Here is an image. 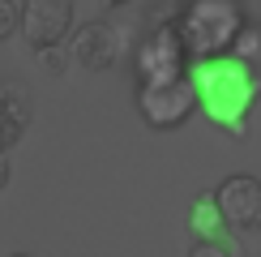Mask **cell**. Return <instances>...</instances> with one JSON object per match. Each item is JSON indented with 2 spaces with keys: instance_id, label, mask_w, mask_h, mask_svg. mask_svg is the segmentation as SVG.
<instances>
[{
  "instance_id": "6da1fadb",
  "label": "cell",
  "mask_w": 261,
  "mask_h": 257,
  "mask_svg": "<svg viewBox=\"0 0 261 257\" xmlns=\"http://www.w3.org/2000/svg\"><path fill=\"white\" fill-rule=\"evenodd\" d=\"M189 82L197 94V112L227 137L244 142L253 107L261 99V69L240 56H210V60H189Z\"/></svg>"
},
{
  "instance_id": "7a4b0ae2",
  "label": "cell",
  "mask_w": 261,
  "mask_h": 257,
  "mask_svg": "<svg viewBox=\"0 0 261 257\" xmlns=\"http://www.w3.org/2000/svg\"><path fill=\"white\" fill-rule=\"evenodd\" d=\"M244 21H248V13L240 0H180L171 26L180 30L189 60H210V56L231 52Z\"/></svg>"
},
{
  "instance_id": "3957f363",
  "label": "cell",
  "mask_w": 261,
  "mask_h": 257,
  "mask_svg": "<svg viewBox=\"0 0 261 257\" xmlns=\"http://www.w3.org/2000/svg\"><path fill=\"white\" fill-rule=\"evenodd\" d=\"M189 73V52H184L180 43V30L167 21H159V26H150L146 35L137 39L133 47V78L137 86H159V82H176Z\"/></svg>"
},
{
  "instance_id": "277c9868",
  "label": "cell",
  "mask_w": 261,
  "mask_h": 257,
  "mask_svg": "<svg viewBox=\"0 0 261 257\" xmlns=\"http://www.w3.org/2000/svg\"><path fill=\"white\" fill-rule=\"evenodd\" d=\"M137 103V116L146 120V128L154 133H171V128H184L197 112V94H193V82L189 73L176 82H159V86H137L133 94Z\"/></svg>"
},
{
  "instance_id": "5b68a950",
  "label": "cell",
  "mask_w": 261,
  "mask_h": 257,
  "mask_svg": "<svg viewBox=\"0 0 261 257\" xmlns=\"http://www.w3.org/2000/svg\"><path fill=\"white\" fill-rule=\"evenodd\" d=\"M69 56L77 60L82 69H90V73H107V69H116V64L128 56V35H124V26H116V21H107V17L82 21L69 35Z\"/></svg>"
},
{
  "instance_id": "8992f818",
  "label": "cell",
  "mask_w": 261,
  "mask_h": 257,
  "mask_svg": "<svg viewBox=\"0 0 261 257\" xmlns=\"http://www.w3.org/2000/svg\"><path fill=\"white\" fill-rule=\"evenodd\" d=\"M214 201H219L231 236H257L261 232V180L248 176V171H231V176L219 180L214 189Z\"/></svg>"
},
{
  "instance_id": "52a82bcc",
  "label": "cell",
  "mask_w": 261,
  "mask_h": 257,
  "mask_svg": "<svg viewBox=\"0 0 261 257\" xmlns=\"http://www.w3.org/2000/svg\"><path fill=\"white\" fill-rule=\"evenodd\" d=\"M17 30L30 47H51L73 35V0H21Z\"/></svg>"
},
{
  "instance_id": "ba28073f",
  "label": "cell",
  "mask_w": 261,
  "mask_h": 257,
  "mask_svg": "<svg viewBox=\"0 0 261 257\" xmlns=\"http://www.w3.org/2000/svg\"><path fill=\"white\" fill-rule=\"evenodd\" d=\"M189 232H193V240L231 244V253L244 257V244H240V236H231V227H227L219 201H214V189H205V193H197V197H193V206H189Z\"/></svg>"
},
{
  "instance_id": "9c48e42d",
  "label": "cell",
  "mask_w": 261,
  "mask_h": 257,
  "mask_svg": "<svg viewBox=\"0 0 261 257\" xmlns=\"http://www.w3.org/2000/svg\"><path fill=\"white\" fill-rule=\"evenodd\" d=\"M30 128V99L17 82H0V150H13Z\"/></svg>"
},
{
  "instance_id": "30bf717a",
  "label": "cell",
  "mask_w": 261,
  "mask_h": 257,
  "mask_svg": "<svg viewBox=\"0 0 261 257\" xmlns=\"http://www.w3.org/2000/svg\"><path fill=\"white\" fill-rule=\"evenodd\" d=\"M231 56H240V60H248V64L261 69V21H244L240 26V35H236V43H231Z\"/></svg>"
},
{
  "instance_id": "8fae6325",
  "label": "cell",
  "mask_w": 261,
  "mask_h": 257,
  "mask_svg": "<svg viewBox=\"0 0 261 257\" xmlns=\"http://www.w3.org/2000/svg\"><path fill=\"white\" fill-rule=\"evenodd\" d=\"M35 60L51 73V78H60V73L69 69V60H73V56L64 52V43H51V47H35Z\"/></svg>"
},
{
  "instance_id": "7c38bea8",
  "label": "cell",
  "mask_w": 261,
  "mask_h": 257,
  "mask_svg": "<svg viewBox=\"0 0 261 257\" xmlns=\"http://www.w3.org/2000/svg\"><path fill=\"white\" fill-rule=\"evenodd\" d=\"M184 257H236L231 244H219V240H193Z\"/></svg>"
},
{
  "instance_id": "4fadbf2b",
  "label": "cell",
  "mask_w": 261,
  "mask_h": 257,
  "mask_svg": "<svg viewBox=\"0 0 261 257\" xmlns=\"http://www.w3.org/2000/svg\"><path fill=\"white\" fill-rule=\"evenodd\" d=\"M17 21H21L17 17V5H13V0H0V43L17 30Z\"/></svg>"
},
{
  "instance_id": "5bb4252c",
  "label": "cell",
  "mask_w": 261,
  "mask_h": 257,
  "mask_svg": "<svg viewBox=\"0 0 261 257\" xmlns=\"http://www.w3.org/2000/svg\"><path fill=\"white\" fill-rule=\"evenodd\" d=\"M9 176H13V167H9V155H5V150H0V189L9 185Z\"/></svg>"
},
{
  "instance_id": "9a60e30c",
  "label": "cell",
  "mask_w": 261,
  "mask_h": 257,
  "mask_svg": "<svg viewBox=\"0 0 261 257\" xmlns=\"http://www.w3.org/2000/svg\"><path fill=\"white\" fill-rule=\"evenodd\" d=\"M103 5H112V9H120V5H133V0H103Z\"/></svg>"
},
{
  "instance_id": "2e32d148",
  "label": "cell",
  "mask_w": 261,
  "mask_h": 257,
  "mask_svg": "<svg viewBox=\"0 0 261 257\" xmlns=\"http://www.w3.org/2000/svg\"><path fill=\"white\" fill-rule=\"evenodd\" d=\"M9 257H35V253H9Z\"/></svg>"
}]
</instances>
